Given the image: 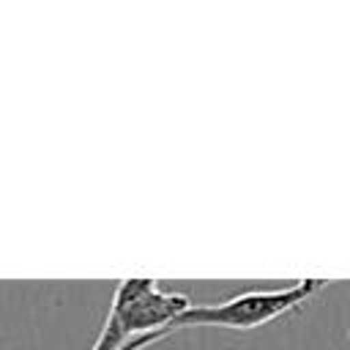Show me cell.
Listing matches in <instances>:
<instances>
[{"label":"cell","mask_w":350,"mask_h":350,"mask_svg":"<svg viewBox=\"0 0 350 350\" xmlns=\"http://www.w3.org/2000/svg\"><path fill=\"white\" fill-rule=\"evenodd\" d=\"M189 306V295L161 290L156 279H123L115 287L104 328L90 350H142L159 342L170 323Z\"/></svg>","instance_id":"obj_1"},{"label":"cell","mask_w":350,"mask_h":350,"mask_svg":"<svg viewBox=\"0 0 350 350\" xmlns=\"http://www.w3.org/2000/svg\"><path fill=\"white\" fill-rule=\"evenodd\" d=\"M323 284L325 279H298L282 290H249L221 304H191L180 317L170 323L161 339L180 328H235V331L260 328L293 309H301L312 295L323 290Z\"/></svg>","instance_id":"obj_2"}]
</instances>
